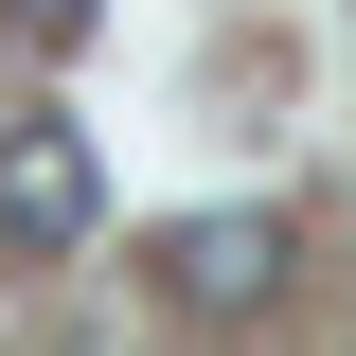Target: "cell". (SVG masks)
I'll return each mask as SVG.
<instances>
[{"label": "cell", "instance_id": "1", "mask_svg": "<svg viewBox=\"0 0 356 356\" xmlns=\"http://www.w3.org/2000/svg\"><path fill=\"white\" fill-rule=\"evenodd\" d=\"M89 214H107V178H89L72 107H18L0 125V250H89Z\"/></svg>", "mask_w": 356, "mask_h": 356}, {"label": "cell", "instance_id": "3", "mask_svg": "<svg viewBox=\"0 0 356 356\" xmlns=\"http://www.w3.org/2000/svg\"><path fill=\"white\" fill-rule=\"evenodd\" d=\"M89 18H107V0H0V54H72Z\"/></svg>", "mask_w": 356, "mask_h": 356}, {"label": "cell", "instance_id": "2", "mask_svg": "<svg viewBox=\"0 0 356 356\" xmlns=\"http://www.w3.org/2000/svg\"><path fill=\"white\" fill-rule=\"evenodd\" d=\"M161 285L196 321H267V303H285V214H267V196H250V214H178L161 232Z\"/></svg>", "mask_w": 356, "mask_h": 356}]
</instances>
